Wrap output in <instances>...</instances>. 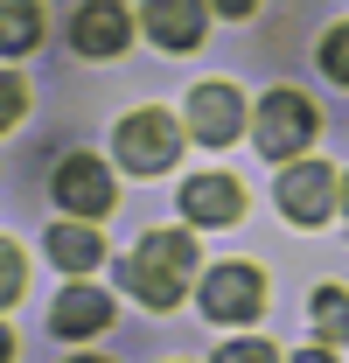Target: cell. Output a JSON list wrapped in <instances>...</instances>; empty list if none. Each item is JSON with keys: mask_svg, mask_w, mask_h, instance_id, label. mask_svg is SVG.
I'll use <instances>...</instances> for the list:
<instances>
[{"mask_svg": "<svg viewBox=\"0 0 349 363\" xmlns=\"http://www.w3.org/2000/svg\"><path fill=\"white\" fill-rule=\"evenodd\" d=\"M189 279H196V245H189V230H147V238L133 245V259L119 266V286H126L140 308H154V315H168L174 301L189 294Z\"/></svg>", "mask_w": 349, "mask_h": 363, "instance_id": "1", "label": "cell"}, {"mask_svg": "<svg viewBox=\"0 0 349 363\" xmlns=\"http://www.w3.org/2000/svg\"><path fill=\"white\" fill-rule=\"evenodd\" d=\"M314 105H307L301 91H265L259 98V119H252V133H259V154L272 161H287V154H307V140H314Z\"/></svg>", "mask_w": 349, "mask_h": 363, "instance_id": "2", "label": "cell"}, {"mask_svg": "<svg viewBox=\"0 0 349 363\" xmlns=\"http://www.w3.org/2000/svg\"><path fill=\"white\" fill-rule=\"evenodd\" d=\"M174 154H182V126H174L168 112L140 105V112L119 119V161H126L133 175H161Z\"/></svg>", "mask_w": 349, "mask_h": 363, "instance_id": "3", "label": "cell"}, {"mask_svg": "<svg viewBox=\"0 0 349 363\" xmlns=\"http://www.w3.org/2000/svg\"><path fill=\"white\" fill-rule=\"evenodd\" d=\"M259 308H265L259 266H210V279H203V315L210 321H252Z\"/></svg>", "mask_w": 349, "mask_h": 363, "instance_id": "4", "label": "cell"}, {"mask_svg": "<svg viewBox=\"0 0 349 363\" xmlns=\"http://www.w3.org/2000/svg\"><path fill=\"white\" fill-rule=\"evenodd\" d=\"M49 189H56V203H63V210H77V217H91V224L112 210V175H105L91 154H63Z\"/></svg>", "mask_w": 349, "mask_h": 363, "instance_id": "5", "label": "cell"}, {"mask_svg": "<svg viewBox=\"0 0 349 363\" xmlns=\"http://www.w3.org/2000/svg\"><path fill=\"white\" fill-rule=\"evenodd\" d=\"M189 133L203 140V147H231V140L245 133V98L231 84H196L189 91Z\"/></svg>", "mask_w": 349, "mask_h": 363, "instance_id": "6", "label": "cell"}, {"mask_svg": "<svg viewBox=\"0 0 349 363\" xmlns=\"http://www.w3.org/2000/svg\"><path fill=\"white\" fill-rule=\"evenodd\" d=\"M133 35V14L119 7V0H84L77 14H70V43H77V56H119Z\"/></svg>", "mask_w": 349, "mask_h": 363, "instance_id": "7", "label": "cell"}, {"mask_svg": "<svg viewBox=\"0 0 349 363\" xmlns=\"http://www.w3.org/2000/svg\"><path fill=\"white\" fill-rule=\"evenodd\" d=\"M328 203H336V175H328L321 161H294V168L279 175V210H287L294 224H321Z\"/></svg>", "mask_w": 349, "mask_h": 363, "instance_id": "8", "label": "cell"}, {"mask_svg": "<svg viewBox=\"0 0 349 363\" xmlns=\"http://www.w3.org/2000/svg\"><path fill=\"white\" fill-rule=\"evenodd\" d=\"M147 35L161 49H196L203 43V21H210V0H147Z\"/></svg>", "mask_w": 349, "mask_h": 363, "instance_id": "9", "label": "cell"}, {"mask_svg": "<svg viewBox=\"0 0 349 363\" xmlns=\"http://www.w3.org/2000/svg\"><path fill=\"white\" fill-rule=\"evenodd\" d=\"M238 210H245V189L231 175H189L182 182V217L189 224H238Z\"/></svg>", "mask_w": 349, "mask_h": 363, "instance_id": "10", "label": "cell"}, {"mask_svg": "<svg viewBox=\"0 0 349 363\" xmlns=\"http://www.w3.org/2000/svg\"><path fill=\"white\" fill-rule=\"evenodd\" d=\"M49 328H56V335H98V328H112V294H98V286H63L56 308H49Z\"/></svg>", "mask_w": 349, "mask_h": 363, "instance_id": "11", "label": "cell"}, {"mask_svg": "<svg viewBox=\"0 0 349 363\" xmlns=\"http://www.w3.org/2000/svg\"><path fill=\"white\" fill-rule=\"evenodd\" d=\"M43 245H49V259H56L63 272H91V266H105V238L91 230V217H77V224H56Z\"/></svg>", "mask_w": 349, "mask_h": 363, "instance_id": "12", "label": "cell"}, {"mask_svg": "<svg viewBox=\"0 0 349 363\" xmlns=\"http://www.w3.org/2000/svg\"><path fill=\"white\" fill-rule=\"evenodd\" d=\"M43 43V7L35 0H0V56H28Z\"/></svg>", "mask_w": 349, "mask_h": 363, "instance_id": "13", "label": "cell"}, {"mask_svg": "<svg viewBox=\"0 0 349 363\" xmlns=\"http://www.w3.org/2000/svg\"><path fill=\"white\" fill-rule=\"evenodd\" d=\"M314 328H321V342H349V294L343 286L314 294Z\"/></svg>", "mask_w": 349, "mask_h": 363, "instance_id": "14", "label": "cell"}, {"mask_svg": "<svg viewBox=\"0 0 349 363\" xmlns=\"http://www.w3.org/2000/svg\"><path fill=\"white\" fill-rule=\"evenodd\" d=\"M21 286H28V266H21V252L0 238V308H14V301H21Z\"/></svg>", "mask_w": 349, "mask_h": 363, "instance_id": "15", "label": "cell"}, {"mask_svg": "<svg viewBox=\"0 0 349 363\" xmlns=\"http://www.w3.org/2000/svg\"><path fill=\"white\" fill-rule=\"evenodd\" d=\"M321 70H328L336 84H349V21L328 28V43H321Z\"/></svg>", "mask_w": 349, "mask_h": 363, "instance_id": "16", "label": "cell"}, {"mask_svg": "<svg viewBox=\"0 0 349 363\" xmlns=\"http://www.w3.org/2000/svg\"><path fill=\"white\" fill-rule=\"evenodd\" d=\"M21 112H28V84H21L14 70H0V133H7Z\"/></svg>", "mask_w": 349, "mask_h": 363, "instance_id": "17", "label": "cell"}, {"mask_svg": "<svg viewBox=\"0 0 349 363\" xmlns=\"http://www.w3.org/2000/svg\"><path fill=\"white\" fill-rule=\"evenodd\" d=\"M210 363H279V357H272V342H259V335H238V342H223Z\"/></svg>", "mask_w": 349, "mask_h": 363, "instance_id": "18", "label": "cell"}, {"mask_svg": "<svg viewBox=\"0 0 349 363\" xmlns=\"http://www.w3.org/2000/svg\"><path fill=\"white\" fill-rule=\"evenodd\" d=\"M210 7H217V14H231V21H245V14H252L259 0H210Z\"/></svg>", "mask_w": 349, "mask_h": 363, "instance_id": "19", "label": "cell"}, {"mask_svg": "<svg viewBox=\"0 0 349 363\" xmlns=\"http://www.w3.org/2000/svg\"><path fill=\"white\" fill-rule=\"evenodd\" d=\"M294 363H336V357H328V350H301Z\"/></svg>", "mask_w": 349, "mask_h": 363, "instance_id": "20", "label": "cell"}, {"mask_svg": "<svg viewBox=\"0 0 349 363\" xmlns=\"http://www.w3.org/2000/svg\"><path fill=\"white\" fill-rule=\"evenodd\" d=\"M7 357H14V335H7V328H0V363H7Z\"/></svg>", "mask_w": 349, "mask_h": 363, "instance_id": "21", "label": "cell"}, {"mask_svg": "<svg viewBox=\"0 0 349 363\" xmlns=\"http://www.w3.org/2000/svg\"><path fill=\"white\" fill-rule=\"evenodd\" d=\"M343 210H349V175H343Z\"/></svg>", "mask_w": 349, "mask_h": 363, "instance_id": "22", "label": "cell"}, {"mask_svg": "<svg viewBox=\"0 0 349 363\" xmlns=\"http://www.w3.org/2000/svg\"><path fill=\"white\" fill-rule=\"evenodd\" d=\"M70 363H105V357H70Z\"/></svg>", "mask_w": 349, "mask_h": 363, "instance_id": "23", "label": "cell"}]
</instances>
